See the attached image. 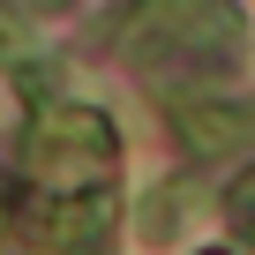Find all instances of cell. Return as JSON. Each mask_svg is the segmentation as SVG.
I'll list each match as a JSON object with an SVG mask.
<instances>
[{
	"label": "cell",
	"mask_w": 255,
	"mask_h": 255,
	"mask_svg": "<svg viewBox=\"0 0 255 255\" xmlns=\"http://www.w3.org/2000/svg\"><path fill=\"white\" fill-rule=\"evenodd\" d=\"M23 158H30V173L53 180V195H83V180L105 188L113 128L90 105H38L30 113V135H23Z\"/></svg>",
	"instance_id": "obj_1"
},
{
	"label": "cell",
	"mask_w": 255,
	"mask_h": 255,
	"mask_svg": "<svg viewBox=\"0 0 255 255\" xmlns=\"http://www.w3.org/2000/svg\"><path fill=\"white\" fill-rule=\"evenodd\" d=\"M128 53H195V60H233L240 45V8L233 0H135L120 15Z\"/></svg>",
	"instance_id": "obj_2"
},
{
	"label": "cell",
	"mask_w": 255,
	"mask_h": 255,
	"mask_svg": "<svg viewBox=\"0 0 255 255\" xmlns=\"http://www.w3.org/2000/svg\"><path fill=\"white\" fill-rule=\"evenodd\" d=\"M165 120L188 143V158H240L255 143V105H240V98H173Z\"/></svg>",
	"instance_id": "obj_3"
},
{
	"label": "cell",
	"mask_w": 255,
	"mask_h": 255,
	"mask_svg": "<svg viewBox=\"0 0 255 255\" xmlns=\"http://www.w3.org/2000/svg\"><path fill=\"white\" fill-rule=\"evenodd\" d=\"M225 203H233V218H240V225H255V165L233 180V195H225Z\"/></svg>",
	"instance_id": "obj_4"
},
{
	"label": "cell",
	"mask_w": 255,
	"mask_h": 255,
	"mask_svg": "<svg viewBox=\"0 0 255 255\" xmlns=\"http://www.w3.org/2000/svg\"><path fill=\"white\" fill-rule=\"evenodd\" d=\"M203 255H225V248H203Z\"/></svg>",
	"instance_id": "obj_5"
}]
</instances>
